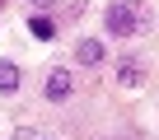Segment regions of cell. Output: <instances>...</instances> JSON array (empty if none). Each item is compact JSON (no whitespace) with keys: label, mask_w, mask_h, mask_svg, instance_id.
<instances>
[{"label":"cell","mask_w":159,"mask_h":140,"mask_svg":"<svg viewBox=\"0 0 159 140\" xmlns=\"http://www.w3.org/2000/svg\"><path fill=\"white\" fill-rule=\"evenodd\" d=\"M28 28H33V37H52V33H56L47 14H38V19H28Z\"/></svg>","instance_id":"7"},{"label":"cell","mask_w":159,"mask_h":140,"mask_svg":"<svg viewBox=\"0 0 159 140\" xmlns=\"http://www.w3.org/2000/svg\"><path fill=\"white\" fill-rule=\"evenodd\" d=\"M80 61H84V65H98L103 61V42H80V51H75Z\"/></svg>","instance_id":"5"},{"label":"cell","mask_w":159,"mask_h":140,"mask_svg":"<svg viewBox=\"0 0 159 140\" xmlns=\"http://www.w3.org/2000/svg\"><path fill=\"white\" fill-rule=\"evenodd\" d=\"M33 5H56V0H33Z\"/></svg>","instance_id":"8"},{"label":"cell","mask_w":159,"mask_h":140,"mask_svg":"<svg viewBox=\"0 0 159 140\" xmlns=\"http://www.w3.org/2000/svg\"><path fill=\"white\" fill-rule=\"evenodd\" d=\"M117 80H122V84H126V89H136V84H140V80H145V70H140V65H136V61H122V65H117Z\"/></svg>","instance_id":"4"},{"label":"cell","mask_w":159,"mask_h":140,"mask_svg":"<svg viewBox=\"0 0 159 140\" xmlns=\"http://www.w3.org/2000/svg\"><path fill=\"white\" fill-rule=\"evenodd\" d=\"M14 89H19V65L0 61V94H14Z\"/></svg>","instance_id":"3"},{"label":"cell","mask_w":159,"mask_h":140,"mask_svg":"<svg viewBox=\"0 0 159 140\" xmlns=\"http://www.w3.org/2000/svg\"><path fill=\"white\" fill-rule=\"evenodd\" d=\"M103 19H108V33H117V37H131L140 28V14H136V5H126V0H112Z\"/></svg>","instance_id":"1"},{"label":"cell","mask_w":159,"mask_h":140,"mask_svg":"<svg viewBox=\"0 0 159 140\" xmlns=\"http://www.w3.org/2000/svg\"><path fill=\"white\" fill-rule=\"evenodd\" d=\"M70 84H75L70 70H52V75H47V98H52V103H66V98H70Z\"/></svg>","instance_id":"2"},{"label":"cell","mask_w":159,"mask_h":140,"mask_svg":"<svg viewBox=\"0 0 159 140\" xmlns=\"http://www.w3.org/2000/svg\"><path fill=\"white\" fill-rule=\"evenodd\" d=\"M14 140H56L52 131H42V126H19L14 131Z\"/></svg>","instance_id":"6"}]
</instances>
